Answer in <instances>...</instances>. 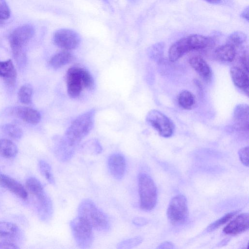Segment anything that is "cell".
Returning a JSON list of instances; mask_svg holds the SVG:
<instances>
[{
  "label": "cell",
  "mask_w": 249,
  "mask_h": 249,
  "mask_svg": "<svg viewBox=\"0 0 249 249\" xmlns=\"http://www.w3.org/2000/svg\"><path fill=\"white\" fill-rule=\"evenodd\" d=\"M95 110L91 109L78 116L66 131L64 140L74 148L92 130L94 122Z\"/></svg>",
  "instance_id": "cell-1"
},
{
  "label": "cell",
  "mask_w": 249,
  "mask_h": 249,
  "mask_svg": "<svg viewBox=\"0 0 249 249\" xmlns=\"http://www.w3.org/2000/svg\"><path fill=\"white\" fill-rule=\"evenodd\" d=\"M212 43L209 37L200 35H191L177 41L168 51L169 60L175 62L190 51L206 48Z\"/></svg>",
  "instance_id": "cell-2"
},
{
  "label": "cell",
  "mask_w": 249,
  "mask_h": 249,
  "mask_svg": "<svg viewBox=\"0 0 249 249\" xmlns=\"http://www.w3.org/2000/svg\"><path fill=\"white\" fill-rule=\"evenodd\" d=\"M78 216L86 221L93 229L101 231H107L110 227L107 215L89 199H85L78 208Z\"/></svg>",
  "instance_id": "cell-3"
},
{
  "label": "cell",
  "mask_w": 249,
  "mask_h": 249,
  "mask_svg": "<svg viewBox=\"0 0 249 249\" xmlns=\"http://www.w3.org/2000/svg\"><path fill=\"white\" fill-rule=\"evenodd\" d=\"M67 92L71 98H76L83 88L91 89L94 86V80L86 70L78 67L69 69L66 74Z\"/></svg>",
  "instance_id": "cell-4"
},
{
  "label": "cell",
  "mask_w": 249,
  "mask_h": 249,
  "mask_svg": "<svg viewBox=\"0 0 249 249\" xmlns=\"http://www.w3.org/2000/svg\"><path fill=\"white\" fill-rule=\"evenodd\" d=\"M34 34V27L30 24H25L15 29L10 35L9 42L12 53L18 64L24 62L26 55L23 47Z\"/></svg>",
  "instance_id": "cell-5"
},
{
  "label": "cell",
  "mask_w": 249,
  "mask_h": 249,
  "mask_svg": "<svg viewBox=\"0 0 249 249\" xmlns=\"http://www.w3.org/2000/svg\"><path fill=\"white\" fill-rule=\"evenodd\" d=\"M138 190L140 207L144 211L152 210L157 202V189L151 178L145 173L138 176Z\"/></svg>",
  "instance_id": "cell-6"
},
{
  "label": "cell",
  "mask_w": 249,
  "mask_h": 249,
  "mask_svg": "<svg viewBox=\"0 0 249 249\" xmlns=\"http://www.w3.org/2000/svg\"><path fill=\"white\" fill-rule=\"evenodd\" d=\"M70 227L79 248L87 249L91 246L94 240L93 228L86 221L78 216L71 221Z\"/></svg>",
  "instance_id": "cell-7"
},
{
  "label": "cell",
  "mask_w": 249,
  "mask_h": 249,
  "mask_svg": "<svg viewBox=\"0 0 249 249\" xmlns=\"http://www.w3.org/2000/svg\"><path fill=\"white\" fill-rule=\"evenodd\" d=\"M167 216L169 221L174 225L183 224L188 216V208L186 197L178 195L173 197L167 210Z\"/></svg>",
  "instance_id": "cell-8"
},
{
  "label": "cell",
  "mask_w": 249,
  "mask_h": 249,
  "mask_svg": "<svg viewBox=\"0 0 249 249\" xmlns=\"http://www.w3.org/2000/svg\"><path fill=\"white\" fill-rule=\"evenodd\" d=\"M146 120L147 123L164 138L171 137L174 131L173 122L160 111L153 109L148 112Z\"/></svg>",
  "instance_id": "cell-9"
},
{
  "label": "cell",
  "mask_w": 249,
  "mask_h": 249,
  "mask_svg": "<svg viewBox=\"0 0 249 249\" xmlns=\"http://www.w3.org/2000/svg\"><path fill=\"white\" fill-rule=\"evenodd\" d=\"M54 44L66 51L76 49L80 42V37L75 31L68 29L56 31L53 36Z\"/></svg>",
  "instance_id": "cell-10"
},
{
  "label": "cell",
  "mask_w": 249,
  "mask_h": 249,
  "mask_svg": "<svg viewBox=\"0 0 249 249\" xmlns=\"http://www.w3.org/2000/svg\"><path fill=\"white\" fill-rule=\"evenodd\" d=\"M249 227V215L247 213L237 215L223 229V232L228 235H235L245 232Z\"/></svg>",
  "instance_id": "cell-11"
},
{
  "label": "cell",
  "mask_w": 249,
  "mask_h": 249,
  "mask_svg": "<svg viewBox=\"0 0 249 249\" xmlns=\"http://www.w3.org/2000/svg\"><path fill=\"white\" fill-rule=\"evenodd\" d=\"M107 165L110 174L114 178L120 180L123 178L126 169V162L122 154H111L108 158Z\"/></svg>",
  "instance_id": "cell-12"
},
{
  "label": "cell",
  "mask_w": 249,
  "mask_h": 249,
  "mask_svg": "<svg viewBox=\"0 0 249 249\" xmlns=\"http://www.w3.org/2000/svg\"><path fill=\"white\" fill-rule=\"evenodd\" d=\"M11 114L24 122L32 124H37L41 120L40 113L36 110L26 107H16L11 110Z\"/></svg>",
  "instance_id": "cell-13"
},
{
  "label": "cell",
  "mask_w": 249,
  "mask_h": 249,
  "mask_svg": "<svg viewBox=\"0 0 249 249\" xmlns=\"http://www.w3.org/2000/svg\"><path fill=\"white\" fill-rule=\"evenodd\" d=\"M0 186L9 190L23 199H25L28 197L26 190L20 183L1 173H0Z\"/></svg>",
  "instance_id": "cell-14"
},
{
  "label": "cell",
  "mask_w": 249,
  "mask_h": 249,
  "mask_svg": "<svg viewBox=\"0 0 249 249\" xmlns=\"http://www.w3.org/2000/svg\"><path fill=\"white\" fill-rule=\"evenodd\" d=\"M249 71L239 66H233L230 70V74L234 85L249 95Z\"/></svg>",
  "instance_id": "cell-15"
},
{
  "label": "cell",
  "mask_w": 249,
  "mask_h": 249,
  "mask_svg": "<svg viewBox=\"0 0 249 249\" xmlns=\"http://www.w3.org/2000/svg\"><path fill=\"white\" fill-rule=\"evenodd\" d=\"M189 62L190 66L205 81H209L212 77L211 69L206 61L200 56L191 57Z\"/></svg>",
  "instance_id": "cell-16"
},
{
  "label": "cell",
  "mask_w": 249,
  "mask_h": 249,
  "mask_svg": "<svg viewBox=\"0 0 249 249\" xmlns=\"http://www.w3.org/2000/svg\"><path fill=\"white\" fill-rule=\"evenodd\" d=\"M17 76L16 70L11 60L0 61V77L3 78L6 83L11 86H14Z\"/></svg>",
  "instance_id": "cell-17"
},
{
  "label": "cell",
  "mask_w": 249,
  "mask_h": 249,
  "mask_svg": "<svg viewBox=\"0 0 249 249\" xmlns=\"http://www.w3.org/2000/svg\"><path fill=\"white\" fill-rule=\"evenodd\" d=\"M249 111V106L245 104H239L234 109L233 118L240 129H248Z\"/></svg>",
  "instance_id": "cell-18"
},
{
  "label": "cell",
  "mask_w": 249,
  "mask_h": 249,
  "mask_svg": "<svg viewBox=\"0 0 249 249\" xmlns=\"http://www.w3.org/2000/svg\"><path fill=\"white\" fill-rule=\"evenodd\" d=\"M214 56L219 60L231 62L234 59L236 56V48L227 43L215 49Z\"/></svg>",
  "instance_id": "cell-19"
},
{
  "label": "cell",
  "mask_w": 249,
  "mask_h": 249,
  "mask_svg": "<svg viewBox=\"0 0 249 249\" xmlns=\"http://www.w3.org/2000/svg\"><path fill=\"white\" fill-rule=\"evenodd\" d=\"M18 234L19 229L15 224L9 222H0V238L11 240L17 237Z\"/></svg>",
  "instance_id": "cell-20"
},
{
  "label": "cell",
  "mask_w": 249,
  "mask_h": 249,
  "mask_svg": "<svg viewBox=\"0 0 249 249\" xmlns=\"http://www.w3.org/2000/svg\"><path fill=\"white\" fill-rule=\"evenodd\" d=\"M73 59V55L68 51L64 50L53 55L49 64L53 69H58L70 63Z\"/></svg>",
  "instance_id": "cell-21"
},
{
  "label": "cell",
  "mask_w": 249,
  "mask_h": 249,
  "mask_svg": "<svg viewBox=\"0 0 249 249\" xmlns=\"http://www.w3.org/2000/svg\"><path fill=\"white\" fill-rule=\"evenodd\" d=\"M18 152L16 145L11 140L7 139H0V155L11 159L15 157Z\"/></svg>",
  "instance_id": "cell-22"
},
{
  "label": "cell",
  "mask_w": 249,
  "mask_h": 249,
  "mask_svg": "<svg viewBox=\"0 0 249 249\" xmlns=\"http://www.w3.org/2000/svg\"><path fill=\"white\" fill-rule=\"evenodd\" d=\"M179 105L183 109H191L194 107L196 99L194 94L188 90L181 91L178 96Z\"/></svg>",
  "instance_id": "cell-23"
},
{
  "label": "cell",
  "mask_w": 249,
  "mask_h": 249,
  "mask_svg": "<svg viewBox=\"0 0 249 249\" xmlns=\"http://www.w3.org/2000/svg\"><path fill=\"white\" fill-rule=\"evenodd\" d=\"M33 93V90L31 86L29 84L24 85L18 90V100L23 104H29L32 102Z\"/></svg>",
  "instance_id": "cell-24"
},
{
  "label": "cell",
  "mask_w": 249,
  "mask_h": 249,
  "mask_svg": "<svg viewBox=\"0 0 249 249\" xmlns=\"http://www.w3.org/2000/svg\"><path fill=\"white\" fill-rule=\"evenodd\" d=\"M26 187L34 196H36L44 191L40 181L36 178L30 177L26 181Z\"/></svg>",
  "instance_id": "cell-25"
},
{
  "label": "cell",
  "mask_w": 249,
  "mask_h": 249,
  "mask_svg": "<svg viewBox=\"0 0 249 249\" xmlns=\"http://www.w3.org/2000/svg\"><path fill=\"white\" fill-rule=\"evenodd\" d=\"M1 130L4 133L15 139H20L23 135L22 131L19 127L11 124L3 125Z\"/></svg>",
  "instance_id": "cell-26"
},
{
  "label": "cell",
  "mask_w": 249,
  "mask_h": 249,
  "mask_svg": "<svg viewBox=\"0 0 249 249\" xmlns=\"http://www.w3.org/2000/svg\"><path fill=\"white\" fill-rule=\"evenodd\" d=\"M39 168L40 173L48 182L53 185L54 184V178L49 164L44 160H40L39 162Z\"/></svg>",
  "instance_id": "cell-27"
},
{
  "label": "cell",
  "mask_w": 249,
  "mask_h": 249,
  "mask_svg": "<svg viewBox=\"0 0 249 249\" xmlns=\"http://www.w3.org/2000/svg\"><path fill=\"white\" fill-rule=\"evenodd\" d=\"M83 152L90 154L97 155L102 151V147L97 141L91 140L85 143L82 147Z\"/></svg>",
  "instance_id": "cell-28"
},
{
  "label": "cell",
  "mask_w": 249,
  "mask_h": 249,
  "mask_svg": "<svg viewBox=\"0 0 249 249\" xmlns=\"http://www.w3.org/2000/svg\"><path fill=\"white\" fill-rule=\"evenodd\" d=\"M245 34L241 32H234L228 37L227 43L231 45L235 48L240 46L246 40Z\"/></svg>",
  "instance_id": "cell-29"
},
{
  "label": "cell",
  "mask_w": 249,
  "mask_h": 249,
  "mask_svg": "<svg viewBox=\"0 0 249 249\" xmlns=\"http://www.w3.org/2000/svg\"><path fill=\"white\" fill-rule=\"evenodd\" d=\"M238 211L226 214L220 218L210 224L207 229V231H213L222 225L225 224L231 220L237 213H238Z\"/></svg>",
  "instance_id": "cell-30"
},
{
  "label": "cell",
  "mask_w": 249,
  "mask_h": 249,
  "mask_svg": "<svg viewBox=\"0 0 249 249\" xmlns=\"http://www.w3.org/2000/svg\"><path fill=\"white\" fill-rule=\"evenodd\" d=\"M142 241V237L136 236L120 242L117 244V248L119 249H131L140 245Z\"/></svg>",
  "instance_id": "cell-31"
},
{
  "label": "cell",
  "mask_w": 249,
  "mask_h": 249,
  "mask_svg": "<svg viewBox=\"0 0 249 249\" xmlns=\"http://www.w3.org/2000/svg\"><path fill=\"white\" fill-rule=\"evenodd\" d=\"M10 16V10L4 0H0V20H6Z\"/></svg>",
  "instance_id": "cell-32"
},
{
  "label": "cell",
  "mask_w": 249,
  "mask_h": 249,
  "mask_svg": "<svg viewBox=\"0 0 249 249\" xmlns=\"http://www.w3.org/2000/svg\"><path fill=\"white\" fill-rule=\"evenodd\" d=\"M238 155L241 162L247 167L249 166V146L241 148L238 151Z\"/></svg>",
  "instance_id": "cell-33"
},
{
  "label": "cell",
  "mask_w": 249,
  "mask_h": 249,
  "mask_svg": "<svg viewBox=\"0 0 249 249\" xmlns=\"http://www.w3.org/2000/svg\"><path fill=\"white\" fill-rule=\"evenodd\" d=\"M19 249V247L11 241L3 240L0 242V249Z\"/></svg>",
  "instance_id": "cell-34"
},
{
  "label": "cell",
  "mask_w": 249,
  "mask_h": 249,
  "mask_svg": "<svg viewBox=\"0 0 249 249\" xmlns=\"http://www.w3.org/2000/svg\"><path fill=\"white\" fill-rule=\"evenodd\" d=\"M133 223L137 226H142L146 225L148 221L143 217H138L134 218L132 220Z\"/></svg>",
  "instance_id": "cell-35"
},
{
  "label": "cell",
  "mask_w": 249,
  "mask_h": 249,
  "mask_svg": "<svg viewBox=\"0 0 249 249\" xmlns=\"http://www.w3.org/2000/svg\"><path fill=\"white\" fill-rule=\"evenodd\" d=\"M175 248L174 244L169 241H165L162 243H161L160 245H159V246L157 248V249H174Z\"/></svg>",
  "instance_id": "cell-36"
},
{
  "label": "cell",
  "mask_w": 249,
  "mask_h": 249,
  "mask_svg": "<svg viewBox=\"0 0 249 249\" xmlns=\"http://www.w3.org/2000/svg\"><path fill=\"white\" fill-rule=\"evenodd\" d=\"M249 7L245 8L241 13V17L244 19L249 21Z\"/></svg>",
  "instance_id": "cell-37"
},
{
  "label": "cell",
  "mask_w": 249,
  "mask_h": 249,
  "mask_svg": "<svg viewBox=\"0 0 249 249\" xmlns=\"http://www.w3.org/2000/svg\"><path fill=\"white\" fill-rule=\"evenodd\" d=\"M209 3L213 4H217L221 2V0H204Z\"/></svg>",
  "instance_id": "cell-38"
},
{
  "label": "cell",
  "mask_w": 249,
  "mask_h": 249,
  "mask_svg": "<svg viewBox=\"0 0 249 249\" xmlns=\"http://www.w3.org/2000/svg\"><path fill=\"white\" fill-rule=\"evenodd\" d=\"M1 22H2V21L0 20V23Z\"/></svg>",
  "instance_id": "cell-39"
}]
</instances>
